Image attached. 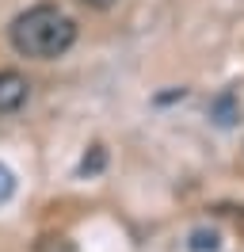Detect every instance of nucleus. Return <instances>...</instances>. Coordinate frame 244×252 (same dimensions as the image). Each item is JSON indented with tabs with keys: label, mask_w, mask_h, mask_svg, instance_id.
Segmentation results:
<instances>
[{
	"label": "nucleus",
	"mask_w": 244,
	"mask_h": 252,
	"mask_svg": "<svg viewBox=\"0 0 244 252\" xmlns=\"http://www.w3.org/2000/svg\"><path fill=\"white\" fill-rule=\"evenodd\" d=\"M8 38H12L15 54L34 58V62H54V58H61V54L73 50L76 23L65 16L61 8H54V4H34L23 16L12 19Z\"/></svg>",
	"instance_id": "obj_1"
},
{
	"label": "nucleus",
	"mask_w": 244,
	"mask_h": 252,
	"mask_svg": "<svg viewBox=\"0 0 244 252\" xmlns=\"http://www.w3.org/2000/svg\"><path fill=\"white\" fill-rule=\"evenodd\" d=\"M30 95V84L23 73L15 69H0V115H15V111L27 103Z\"/></svg>",
	"instance_id": "obj_2"
},
{
	"label": "nucleus",
	"mask_w": 244,
	"mask_h": 252,
	"mask_svg": "<svg viewBox=\"0 0 244 252\" xmlns=\"http://www.w3.org/2000/svg\"><path fill=\"white\" fill-rule=\"evenodd\" d=\"M210 119H214L217 126H233L237 119H241V99H237V92H233V88H225L221 95H214Z\"/></svg>",
	"instance_id": "obj_3"
},
{
	"label": "nucleus",
	"mask_w": 244,
	"mask_h": 252,
	"mask_svg": "<svg viewBox=\"0 0 244 252\" xmlns=\"http://www.w3.org/2000/svg\"><path fill=\"white\" fill-rule=\"evenodd\" d=\"M34 252H76V245L65 233H42L34 241Z\"/></svg>",
	"instance_id": "obj_4"
},
{
	"label": "nucleus",
	"mask_w": 244,
	"mask_h": 252,
	"mask_svg": "<svg viewBox=\"0 0 244 252\" xmlns=\"http://www.w3.org/2000/svg\"><path fill=\"white\" fill-rule=\"evenodd\" d=\"M103 164H107V149H103V145H92V153H88L84 160H80V176H92V172H99Z\"/></svg>",
	"instance_id": "obj_5"
},
{
	"label": "nucleus",
	"mask_w": 244,
	"mask_h": 252,
	"mask_svg": "<svg viewBox=\"0 0 244 252\" xmlns=\"http://www.w3.org/2000/svg\"><path fill=\"white\" fill-rule=\"evenodd\" d=\"M12 191H15V176L8 164H0V203H8L12 199Z\"/></svg>",
	"instance_id": "obj_6"
},
{
	"label": "nucleus",
	"mask_w": 244,
	"mask_h": 252,
	"mask_svg": "<svg viewBox=\"0 0 244 252\" xmlns=\"http://www.w3.org/2000/svg\"><path fill=\"white\" fill-rule=\"evenodd\" d=\"M191 249H195V252H214V249H217V237H214V233H195V237H191Z\"/></svg>",
	"instance_id": "obj_7"
},
{
	"label": "nucleus",
	"mask_w": 244,
	"mask_h": 252,
	"mask_svg": "<svg viewBox=\"0 0 244 252\" xmlns=\"http://www.w3.org/2000/svg\"><path fill=\"white\" fill-rule=\"evenodd\" d=\"M84 8H92V12H107V8H115L119 0H80Z\"/></svg>",
	"instance_id": "obj_8"
}]
</instances>
